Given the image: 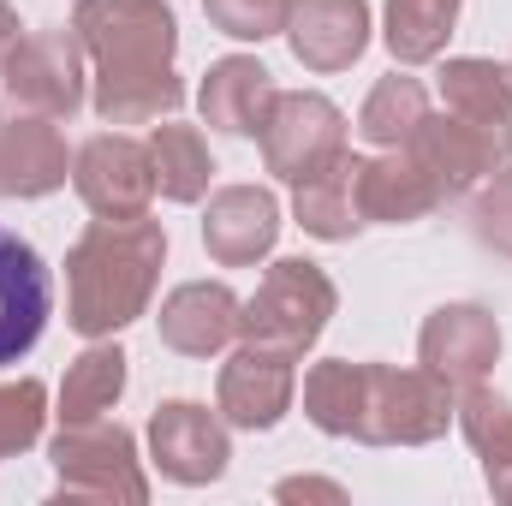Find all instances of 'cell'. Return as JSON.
<instances>
[{"label": "cell", "mask_w": 512, "mask_h": 506, "mask_svg": "<svg viewBox=\"0 0 512 506\" xmlns=\"http://www.w3.org/2000/svg\"><path fill=\"white\" fill-rule=\"evenodd\" d=\"M292 54L310 72H346L370 42V6L364 0H292L286 18Z\"/></svg>", "instance_id": "14"}, {"label": "cell", "mask_w": 512, "mask_h": 506, "mask_svg": "<svg viewBox=\"0 0 512 506\" xmlns=\"http://www.w3.org/2000/svg\"><path fill=\"white\" fill-rule=\"evenodd\" d=\"M72 185H78V197L102 221H137V215H149V197H155L149 143H131L120 131L90 137L78 149V161H72Z\"/></svg>", "instance_id": "9"}, {"label": "cell", "mask_w": 512, "mask_h": 506, "mask_svg": "<svg viewBox=\"0 0 512 506\" xmlns=\"http://www.w3.org/2000/svg\"><path fill=\"white\" fill-rule=\"evenodd\" d=\"M423 120H429L423 84L405 78V72H393V78H382V84L370 90V102H364V114H358V131H364L376 149H405Z\"/></svg>", "instance_id": "26"}, {"label": "cell", "mask_w": 512, "mask_h": 506, "mask_svg": "<svg viewBox=\"0 0 512 506\" xmlns=\"http://www.w3.org/2000/svg\"><path fill=\"white\" fill-rule=\"evenodd\" d=\"M453 423V381L435 370H393V364H358V399H352V441L370 447H417L447 435Z\"/></svg>", "instance_id": "3"}, {"label": "cell", "mask_w": 512, "mask_h": 506, "mask_svg": "<svg viewBox=\"0 0 512 506\" xmlns=\"http://www.w3.org/2000/svg\"><path fill=\"white\" fill-rule=\"evenodd\" d=\"M149 161H155V191L173 203H197L215 179L209 143L197 126H155L149 131Z\"/></svg>", "instance_id": "22"}, {"label": "cell", "mask_w": 512, "mask_h": 506, "mask_svg": "<svg viewBox=\"0 0 512 506\" xmlns=\"http://www.w3.org/2000/svg\"><path fill=\"white\" fill-rule=\"evenodd\" d=\"M459 423H465V441H471L477 459H483L489 495H495V501H512V405L477 381V387H465Z\"/></svg>", "instance_id": "21"}, {"label": "cell", "mask_w": 512, "mask_h": 506, "mask_svg": "<svg viewBox=\"0 0 512 506\" xmlns=\"http://www.w3.org/2000/svg\"><path fill=\"white\" fill-rule=\"evenodd\" d=\"M441 179L411 155V149H387L382 161L364 167V215L370 221H423L435 203H441Z\"/></svg>", "instance_id": "20"}, {"label": "cell", "mask_w": 512, "mask_h": 506, "mask_svg": "<svg viewBox=\"0 0 512 506\" xmlns=\"http://www.w3.org/2000/svg\"><path fill=\"white\" fill-rule=\"evenodd\" d=\"M256 137H262L268 173H280L286 185H304L316 167H328L346 149V114L316 90H292V96H274Z\"/></svg>", "instance_id": "7"}, {"label": "cell", "mask_w": 512, "mask_h": 506, "mask_svg": "<svg viewBox=\"0 0 512 506\" xmlns=\"http://www.w3.org/2000/svg\"><path fill=\"white\" fill-rule=\"evenodd\" d=\"M120 393H126V352L90 346L84 358H72V370L60 381V423H96L102 411H114Z\"/></svg>", "instance_id": "24"}, {"label": "cell", "mask_w": 512, "mask_h": 506, "mask_svg": "<svg viewBox=\"0 0 512 506\" xmlns=\"http://www.w3.org/2000/svg\"><path fill=\"white\" fill-rule=\"evenodd\" d=\"M274 495H280V501H346L340 483H316V477H292V483H280Z\"/></svg>", "instance_id": "30"}, {"label": "cell", "mask_w": 512, "mask_h": 506, "mask_svg": "<svg viewBox=\"0 0 512 506\" xmlns=\"http://www.w3.org/2000/svg\"><path fill=\"white\" fill-rule=\"evenodd\" d=\"M60 495L72 501H149V477L137 471V441L120 423H60V435L48 441Z\"/></svg>", "instance_id": "5"}, {"label": "cell", "mask_w": 512, "mask_h": 506, "mask_svg": "<svg viewBox=\"0 0 512 506\" xmlns=\"http://www.w3.org/2000/svg\"><path fill=\"white\" fill-rule=\"evenodd\" d=\"M328 316H334V280L316 262H304V256H280L262 274L256 298L239 310V334L256 340V346H280V352L298 358L304 346H316Z\"/></svg>", "instance_id": "4"}, {"label": "cell", "mask_w": 512, "mask_h": 506, "mask_svg": "<svg viewBox=\"0 0 512 506\" xmlns=\"http://www.w3.org/2000/svg\"><path fill=\"white\" fill-rule=\"evenodd\" d=\"M435 179H441V191L453 197V191H471V185H483L489 173H501L512 155V126H483V120H465V114H453V108H441V114H429L417 137L405 143Z\"/></svg>", "instance_id": "8"}, {"label": "cell", "mask_w": 512, "mask_h": 506, "mask_svg": "<svg viewBox=\"0 0 512 506\" xmlns=\"http://www.w3.org/2000/svg\"><path fill=\"white\" fill-rule=\"evenodd\" d=\"M417 358H423V370H435L453 387H477L501 358V328L477 304H441L417 334Z\"/></svg>", "instance_id": "12"}, {"label": "cell", "mask_w": 512, "mask_h": 506, "mask_svg": "<svg viewBox=\"0 0 512 506\" xmlns=\"http://www.w3.org/2000/svg\"><path fill=\"white\" fill-rule=\"evenodd\" d=\"M280 239V203L256 185H227L209 197V215H203V245L215 262L227 268H245L256 256L274 251Z\"/></svg>", "instance_id": "15"}, {"label": "cell", "mask_w": 512, "mask_h": 506, "mask_svg": "<svg viewBox=\"0 0 512 506\" xmlns=\"http://www.w3.org/2000/svg\"><path fill=\"white\" fill-rule=\"evenodd\" d=\"M72 36L96 60V114L108 126H149L161 114H179V18L161 0H78Z\"/></svg>", "instance_id": "1"}, {"label": "cell", "mask_w": 512, "mask_h": 506, "mask_svg": "<svg viewBox=\"0 0 512 506\" xmlns=\"http://www.w3.org/2000/svg\"><path fill=\"white\" fill-rule=\"evenodd\" d=\"M239 298L221 280H191L161 304V340L185 358H215L239 334Z\"/></svg>", "instance_id": "17"}, {"label": "cell", "mask_w": 512, "mask_h": 506, "mask_svg": "<svg viewBox=\"0 0 512 506\" xmlns=\"http://www.w3.org/2000/svg\"><path fill=\"white\" fill-rule=\"evenodd\" d=\"M203 12H209V24H215L221 36H233V42H268V36L286 30L292 0H203Z\"/></svg>", "instance_id": "28"}, {"label": "cell", "mask_w": 512, "mask_h": 506, "mask_svg": "<svg viewBox=\"0 0 512 506\" xmlns=\"http://www.w3.org/2000/svg\"><path fill=\"white\" fill-rule=\"evenodd\" d=\"M12 42H18V12L0 0V66H6V54H12Z\"/></svg>", "instance_id": "31"}, {"label": "cell", "mask_w": 512, "mask_h": 506, "mask_svg": "<svg viewBox=\"0 0 512 506\" xmlns=\"http://www.w3.org/2000/svg\"><path fill=\"white\" fill-rule=\"evenodd\" d=\"M364 155H352V149H340L328 167H316L304 185H298V197H292V209H298V227L304 233H316V239H352L358 227H370V215H364Z\"/></svg>", "instance_id": "16"}, {"label": "cell", "mask_w": 512, "mask_h": 506, "mask_svg": "<svg viewBox=\"0 0 512 506\" xmlns=\"http://www.w3.org/2000/svg\"><path fill=\"white\" fill-rule=\"evenodd\" d=\"M465 0H387V48L399 66H423L447 48Z\"/></svg>", "instance_id": "25"}, {"label": "cell", "mask_w": 512, "mask_h": 506, "mask_svg": "<svg viewBox=\"0 0 512 506\" xmlns=\"http://www.w3.org/2000/svg\"><path fill=\"white\" fill-rule=\"evenodd\" d=\"M292 387H298L292 352L245 340L221 370V417L233 429H274L286 417V405H292Z\"/></svg>", "instance_id": "13"}, {"label": "cell", "mask_w": 512, "mask_h": 506, "mask_svg": "<svg viewBox=\"0 0 512 506\" xmlns=\"http://www.w3.org/2000/svg\"><path fill=\"white\" fill-rule=\"evenodd\" d=\"M441 102L465 120L512 126V66L495 60H447L441 66Z\"/></svg>", "instance_id": "23"}, {"label": "cell", "mask_w": 512, "mask_h": 506, "mask_svg": "<svg viewBox=\"0 0 512 506\" xmlns=\"http://www.w3.org/2000/svg\"><path fill=\"white\" fill-rule=\"evenodd\" d=\"M167 262V233L155 221H96L66 251V322L84 340H102L137 322L155 298Z\"/></svg>", "instance_id": "2"}, {"label": "cell", "mask_w": 512, "mask_h": 506, "mask_svg": "<svg viewBox=\"0 0 512 506\" xmlns=\"http://www.w3.org/2000/svg\"><path fill=\"white\" fill-rule=\"evenodd\" d=\"M48 304H54L48 262L36 256L30 239H18V233L0 227V370L18 364V358L42 340Z\"/></svg>", "instance_id": "10"}, {"label": "cell", "mask_w": 512, "mask_h": 506, "mask_svg": "<svg viewBox=\"0 0 512 506\" xmlns=\"http://www.w3.org/2000/svg\"><path fill=\"white\" fill-rule=\"evenodd\" d=\"M42 417H48V393H42V381H30V376L6 381V387H0V459L36 447Z\"/></svg>", "instance_id": "27"}, {"label": "cell", "mask_w": 512, "mask_h": 506, "mask_svg": "<svg viewBox=\"0 0 512 506\" xmlns=\"http://www.w3.org/2000/svg\"><path fill=\"white\" fill-rule=\"evenodd\" d=\"M66 185V143L54 120H0V197H48Z\"/></svg>", "instance_id": "18"}, {"label": "cell", "mask_w": 512, "mask_h": 506, "mask_svg": "<svg viewBox=\"0 0 512 506\" xmlns=\"http://www.w3.org/2000/svg\"><path fill=\"white\" fill-rule=\"evenodd\" d=\"M274 78L245 60V54H233V60H221V66H209V78H203V120L221 131H233V137H256L262 120H268V108H274Z\"/></svg>", "instance_id": "19"}, {"label": "cell", "mask_w": 512, "mask_h": 506, "mask_svg": "<svg viewBox=\"0 0 512 506\" xmlns=\"http://www.w3.org/2000/svg\"><path fill=\"white\" fill-rule=\"evenodd\" d=\"M149 447H155L161 477L191 483V489L197 483H215L227 471V459H233L221 417L203 411V405H191V399H173V405H161L149 417Z\"/></svg>", "instance_id": "11"}, {"label": "cell", "mask_w": 512, "mask_h": 506, "mask_svg": "<svg viewBox=\"0 0 512 506\" xmlns=\"http://www.w3.org/2000/svg\"><path fill=\"white\" fill-rule=\"evenodd\" d=\"M471 233H477L489 251L512 256V167L507 173H489V191H483L477 209H471Z\"/></svg>", "instance_id": "29"}, {"label": "cell", "mask_w": 512, "mask_h": 506, "mask_svg": "<svg viewBox=\"0 0 512 506\" xmlns=\"http://www.w3.org/2000/svg\"><path fill=\"white\" fill-rule=\"evenodd\" d=\"M6 96L24 108V114H42V120H72L84 108V42L66 36V30H36V36H18L6 66Z\"/></svg>", "instance_id": "6"}]
</instances>
